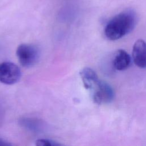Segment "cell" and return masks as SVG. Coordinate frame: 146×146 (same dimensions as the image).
Wrapping results in <instances>:
<instances>
[{"label":"cell","instance_id":"1","mask_svg":"<svg viewBox=\"0 0 146 146\" xmlns=\"http://www.w3.org/2000/svg\"><path fill=\"white\" fill-rule=\"evenodd\" d=\"M137 16L132 10L123 11L112 18L104 27V35L111 40H116L130 33L136 26Z\"/></svg>","mask_w":146,"mask_h":146},{"label":"cell","instance_id":"2","mask_svg":"<svg viewBox=\"0 0 146 146\" xmlns=\"http://www.w3.org/2000/svg\"><path fill=\"white\" fill-rule=\"evenodd\" d=\"M16 55L22 66L30 67L38 62L39 58V51L38 48L34 44L22 43L18 46Z\"/></svg>","mask_w":146,"mask_h":146},{"label":"cell","instance_id":"3","mask_svg":"<svg viewBox=\"0 0 146 146\" xmlns=\"http://www.w3.org/2000/svg\"><path fill=\"white\" fill-rule=\"evenodd\" d=\"M92 90V99L98 104L110 103L113 100V90L111 86L104 81L99 80Z\"/></svg>","mask_w":146,"mask_h":146},{"label":"cell","instance_id":"4","mask_svg":"<svg viewBox=\"0 0 146 146\" xmlns=\"http://www.w3.org/2000/svg\"><path fill=\"white\" fill-rule=\"evenodd\" d=\"M21 76L19 67L14 63L4 62L0 63V82L11 85L19 81Z\"/></svg>","mask_w":146,"mask_h":146},{"label":"cell","instance_id":"5","mask_svg":"<svg viewBox=\"0 0 146 146\" xmlns=\"http://www.w3.org/2000/svg\"><path fill=\"white\" fill-rule=\"evenodd\" d=\"M132 59L139 68H146V42L141 39L135 42L132 48Z\"/></svg>","mask_w":146,"mask_h":146},{"label":"cell","instance_id":"6","mask_svg":"<svg viewBox=\"0 0 146 146\" xmlns=\"http://www.w3.org/2000/svg\"><path fill=\"white\" fill-rule=\"evenodd\" d=\"M112 64L116 70L123 71L130 66L131 64V58L126 51L123 49H119L115 52Z\"/></svg>","mask_w":146,"mask_h":146},{"label":"cell","instance_id":"7","mask_svg":"<svg viewBox=\"0 0 146 146\" xmlns=\"http://www.w3.org/2000/svg\"><path fill=\"white\" fill-rule=\"evenodd\" d=\"M80 75L85 88L92 90L99 80L96 73L89 67L83 68L80 72Z\"/></svg>","mask_w":146,"mask_h":146},{"label":"cell","instance_id":"8","mask_svg":"<svg viewBox=\"0 0 146 146\" xmlns=\"http://www.w3.org/2000/svg\"><path fill=\"white\" fill-rule=\"evenodd\" d=\"M19 124L23 128L33 132H41L44 128L42 120L33 117H22L19 120Z\"/></svg>","mask_w":146,"mask_h":146},{"label":"cell","instance_id":"9","mask_svg":"<svg viewBox=\"0 0 146 146\" xmlns=\"http://www.w3.org/2000/svg\"><path fill=\"white\" fill-rule=\"evenodd\" d=\"M37 146H59L62 144L52 140L47 139H40L36 141L35 143Z\"/></svg>","mask_w":146,"mask_h":146},{"label":"cell","instance_id":"10","mask_svg":"<svg viewBox=\"0 0 146 146\" xmlns=\"http://www.w3.org/2000/svg\"><path fill=\"white\" fill-rule=\"evenodd\" d=\"M12 145V144L6 140L0 138V146H10Z\"/></svg>","mask_w":146,"mask_h":146}]
</instances>
